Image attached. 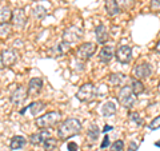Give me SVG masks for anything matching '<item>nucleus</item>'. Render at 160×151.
Instances as JSON below:
<instances>
[{"label":"nucleus","mask_w":160,"mask_h":151,"mask_svg":"<svg viewBox=\"0 0 160 151\" xmlns=\"http://www.w3.org/2000/svg\"><path fill=\"white\" fill-rule=\"evenodd\" d=\"M80 131H82V123H80L79 119H75V118L66 119L58 127V137L59 139L66 140L78 135Z\"/></svg>","instance_id":"nucleus-1"},{"label":"nucleus","mask_w":160,"mask_h":151,"mask_svg":"<svg viewBox=\"0 0 160 151\" xmlns=\"http://www.w3.org/2000/svg\"><path fill=\"white\" fill-rule=\"evenodd\" d=\"M60 118H62V114L58 111H49L47 114L42 115L36 119V126L39 128H51L56 124Z\"/></svg>","instance_id":"nucleus-2"},{"label":"nucleus","mask_w":160,"mask_h":151,"mask_svg":"<svg viewBox=\"0 0 160 151\" xmlns=\"http://www.w3.org/2000/svg\"><path fill=\"white\" fill-rule=\"evenodd\" d=\"M118 100H119V103L122 104L123 107L132 108L135 100H136V95L133 94L131 87H128V86H124V87L120 88L119 95H118Z\"/></svg>","instance_id":"nucleus-3"},{"label":"nucleus","mask_w":160,"mask_h":151,"mask_svg":"<svg viewBox=\"0 0 160 151\" xmlns=\"http://www.w3.org/2000/svg\"><path fill=\"white\" fill-rule=\"evenodd\" d=\"M96 96V87L92 83H86L79 88L76 92V98L80 102H91Z\"/></svg>","instance_id":"nucleus-4"},{"label":"nucleus","mask_w":160,"mask_h":151,"mask_svg":"<svg viewBox=\"0 0 160 151\" xmlns=\"http://www.w3.org/2000/svg\"><path fill=\"white\" fill-rule=\"evenodd\" d=\"M83 36V29L79 26H71L69 28H67L63 34V42H66L68 44L71 43H76L78 40H80V38Z\"/></svg>","instance_id":"nucleus-5"},{"label":"nucleus","mask_w":160,"mask_h":151,"mask_svg":"<svg viewBox=\"0 0 160 151\" xmlns=\"http://www.w3.org/2000/svg\"><path fill=\"white\" fill-rule=\"evenodd\" d=\"M96 52V44L95 43H84L76 49V56L80 60H88Z\"/></svg>","instance_id":"nucleus-6"},{"label":"nucleus","mask_w":160,"mask_h":151,"mask_svg":"<svg viewBox=\"0 0 160 151\" xmlns=\"http://www.w3.org/2000/svg\"><path fill=\"white\" fill-rule=\"evenodd\" d=\"M115 58L118 59L119 63L122 64H127L131 62L132 58V49L128 46H120L116 51H115Z\"/></svg>","instance_id":"nucleus-7"},{"label":"nucleus","mask_w":160,"mask_h":151,"mask_svg":"<svg viewBox=\"0 0 160 151\" xmlns=\"http://www.w3.org/2000/svg\"><path fill=\"white\" fill-rule=\"evenodd\" d=\"M11 20H12L13 27H16L18 29L23 28L27 24V15H26V12H24V9L18 8V9H15V11H12Z\"/></svg>","instance_id":"nucleus-8"},{"label":"nucleus","mask_w":160,"mask_h":151,"mask_svg":"<svg viewBox=\"0 0 160 151\" xmlns=\"http://www.w3.org/2000/svg\"><path fill=\"white\" fill-rule=\"evenodd\" d=\"M152 74V68L148 63H142V64H138L136 67L133 68V75H135V79L138 80H143V79H147L151 76Z\"/></svg>","instance_id":"nucleus-9"},{"label":"nucleus","mask_w":160,"mask_h":151,"mask_svg":"<svg viewBox=\"0 0 160 151\" xmlns=\"http://www.w3.org/2000/svg\"><path fill=\"white\" fill-rule=\"evenodd\" d=\"M42 87H43V80L40 78H32L27 86V95L28 96H36L42 91Z\"/></svg>","instance_id":"nucleus-10"},{"label":"nucleus","mask_w":160,"mask_h":151,"mask_svg":"<svg viewBox=\"0 0 160 151\" xmlns=\"http://www.w3.org/2000/svg\"><path fill=\"white\" fill-rule=\"evenodd\" d=\"M0 58H2L3 67H12L18 60V55L13 49H4L0 55Z\"/></svg>","instance_id":"nucleus-11"},{"label":"nucleus","mask_w":160,"mask_h":151,"mask_svg":"<svg viewBox=\"0 0 160 151\" xmlns=\"http://www.w3.org/2000/svg\"><path fill=\"white\" fill-rule=\"evenodd\" d=\"M26 98H27V88L19 86V87L13 91V94L11 95V103L15 106H19L26 100Z\"/></svg>","instance_id":"nucleus-12"},{"label":"nucleus","mask_w":160,"mask_h":151,"mask_svg":"<svg viewBox=\"0 0 160 151\" xmlns=\"http://www.w3.org/2000/svg\"><path fill=\"white\" fill-rule=\"evenodd\" d=\"M49 135H51V133H49L48 130H42V131H39L36 134H32L31 137H29V143H31L32 146L43 144L44 140L49 138Z\"/></svg>","instance_id":"nucleus-13"},{"label":"nucleus","mask_w":160,"mask_h":151,"mask_svg":"<svg viewBox=\"0 0 160 151\" xmlns=\"http://www.w3.org/2000/svg\"><path fill=\"white\" fill-rule=\"evenodd\" d=\"M115 56V48L113 46H104L99 52V59L102 63H109Z\"/></svg>","instance_id":"nucleus-14"},{"label":"nucleus","mask_w":160,"mask_h":151,"mask_svg":"<svg viewBox=\"0 0 160 151\" xmlns=\"http://www.w3.org/2000/svg\"><path fill=\"white\" fill-rule=\"evenodd\" d=\"M95 35H96V40L98 43L103 44L106 43L108 40V31L104 24H99V26H96V28H95Z\"/></svg>","instance_id":"nucleus-15"},{"label":"nucleus","mask_w":160,"mask_h":151,"mask_svg":"<svg viewBox=\"0 0 160 151\" xmlns=\"http://www.w3.org/2000/svg\"><path fill=\"white\" fill-rule=\"evenodd\" d=\"M69 49H71V46L66 42H62V43L56 44V46L52 48V54L55 55V56H63V55H66Z\"/></svg>","instance_id":"nucleus-16"},{"label":"nucleus","mask_w":160,"mask_h":151,"mask_svg":"<svg viewBox=\"0 0 160 151\" xmlns=\"http://www.w3.org/2000/svg\"><path fill=\"white\" fill-rule=\"evenodd\" d=\"M102 114L104 117H111V115L116 114V103L113 100H108L102 106Z\"/></svg>","instance_id":"nucleus-17"},{"label":"nucleus","mask_w":160,"mask_h":151,"mask_svg":"<svg viewBox=\"0 0 160 151\" xmlns=\"http://www.w3.org/2000/svg\"><path fill=\"white\" fill-rule=\"evenodd\" d=\"M106 11L109 16H116V15L120 12V8L118 6L116 0H106Z\"/></svg>","instance_id":"nucleus-18"},{"label":"nucleus","mask_w":160,"mask_h":151,"mask_svg":"<svg viewBox=\"0 0 160 151\" xmlns=\"http://www.w3.org/2000/svg\"><path fill=\"white\" fill-rule=\"evenodd\" d=\"M12 11L7 6H0V24H6L11 22Z\"/></svg>","instance_id":"nucleus-19"},{"label":"nucleus","mask_w":160,"mask_h":151,"mask_svg":"<svg viewBox=\"0 0 160 151\" xmlns=\"http://www.w3.org/2000/svg\"><path fill=\"white\" fill-rule=\"evenodd\" d=\"M26 138L22 137V135H16V137H13L11 140H9V147L12 150H19V148H23L24 144H26Z\"/></svg>","instance_id":"nucleus-20"},{"label":"nucleus","mask_w":160,"mask_h":151,"mask_svg":"<svg viewBox=\"0 0 160 151\" xmlns=\"http://www.w3.org/2000/svg\"><path fill=\"white\" fill-rule=\"evenodd\" d=\"M29 111H31V114L33 115V117H38V115L40 114V112H43L44 110H46V103H43V102H33V103H31L27 107Z\"/></svg>","instance_id":"nucleus-21"},{"label":"nucleus","mask_w":160,"mask_h":151,"mask_svg":"<svg viewBox=\"0 0 160 151\" xmlns=\"http://www.w3.org/2000/svg\"><path fill=\"white\" fill-rule=\"evenodd\" d=\"M99 135H100V130L96 124H91L89 126V128H88V131H87V137L89 139V142H96L98 138H99Z\"/></svg>","instance_id":"nucleus-22"},{"label":"nucleus","mask_w":160,"mask_h":151,"mask_svg":"<svg viewBox=\"0 0 160 151\" xmlns=\"http://www.w3.org/2000/svg\"><path fill=\"white\" fill-rule=\"evenodd\" d=\"M131 90L133 91L135 95L142 94V92L144 91V86H143V83H142V80H138V79L132 78V79H131Z\"/></svg>","instance_id":"nucleus-23"},{"label":"nucleus","mask_w":160,"mask_h":151,"mask_svg":"<svg viewBox=\"0 0 160 151\" xmlns=\"http://www.w3.org/2000/svg\"><path fill=\"white\" fill-rule=\"evenodd\" d=\"M56 146H58V139L51 138V137L43 142V147L46 151H52V150L56 148Z\"/></svg>","instance_id":"nucleus-24"},{"label":"nucleus","mask_w":160,"mask_h":151,"mask_svg":"<svg viewBox=\"0 0 160 151\" xmlns=\"http://www.w3.org/2000/svg\"><path fill=\"white\" fill-rule=\"evenodd\" d=\"M126 79V75H122V74H113V75H109L108 78V82L111 83L112 86H120L122 80Z\"/></svg>","instance_id":"nucleus-25"},{"label":"nucleus","mask_w":160,"mask_h":151,"mask_svg":"<svg viewBox=\"0 0 160 151\" xmlns=\"http://www.w3.org/2000/svg\"><path fill=\"white\" fill-rule=\"evenodd\" d=\"M47 15V11H46V8L44 7H36L33 9V16H35V19H42V18H44Z\"/></svg>","instance_id":"nucleus-26"},{"label":"nucleus","mask_w":160,"mask_h":151,"mask_svg":"<svg viewBox=\"0 0 160 151\" xmlns=\"http://www.w3.org/2000/svg\"><path fill=\"white\" fill-rule=\"evenodd\" d=\"M11 32V26L8 23L6 24H0V38H6Z\"/></svg>","instance_id":"nucleus-27"},{"label":"nucleus","mask_w":160,"mask_h":151,"mask_svg":"<svg viewBox=\"0 0 160 151\" xmlns=\"http://www.w3.org/2000/svg\"><path fill=\"white\" fill-rule=\"evenodd\" d=\"M124 142L123 140H115V142L109 146V151H123Z\"/></svg>","instance_id":"nucleus-28"},{"label":"nucleus","mask_w":160,"mask_h":151,"mask_svg":"<svg viewBox=\"0 0 160 151\" xmlns=\"http://www.w3.org/2000/svg\"><path fill=\"white\" fill-rule=\"evenodd\" d=\"M128 118H129V120L131 122H133V123H136L138 126H140L143 123V120H142V118H140V115H139V112H129V115H128Z\"/></svg>","instance_id":"nucleus-29"},{"label":"nucleus","mask_w":160,"mask_h":151,"mask_svg":"<svg viewBox=\"0 0 160 151\" xmlns=\"http://www.w3.org/2000/svg\"><path fill=\"white\" fill-rule=\"evenodd\" d=\"M116 3H118L119 8H120V6H122L123 8H126V9L133 6V0H116Z\"/></svg>","instance_id":"nucleus-30"},{"label":"nucleus","mask_w":160,"mask_h":151,"mask_svg":"<svg viewBox=\"0 0 160 151\" xmlns=\"http://www.w3.org/2000/svg\"><path fill=\"white\" fill-rule=\"evenodd\" d=\"M159 127H160V115H159L158 118H155L152 122L148 124V128L149 130H158Z\"/></svg>","instance_id":"nucleus-31"},{"label":"nucleus","mask_w":160,"mask_h":151,"mask_svg":"<svg viewBox=\"0 0 160 151\" xmlns=\"http://www.w3.org/2000/svg\"><path fill=\"white\" fill-rule=\"evenodd\" d=\"M151 9L159 11L160 9V0H151Z\"/></svg>","instance_id":"nucleus-32"},{"label":"nucleus","mask_w":160,"mask_h":151,"mask_svg":"<svg viewBox=\"0 0 160 151\" xmlns=\"http://www.w3.org/2000/svg\"><path fill=\"white\" fill-rule=\"evenodd\" d=\"M108 146H111V142H109V138H108V135H106L103 139V142L102 144H100V148H107Z\"/></svg>","instance_id":"nucleus-33"},{"label":"nucleus","mask_w":160,"mask_h":151,"mask_svg":"<svg viewBox=\"0 0 160 151\" xmlns=\"http://www.w3.org/2000/svg\"><path fill=\"white\" fill-rule=\"evenodd\" d=\"M67 147H68V151H78V148H79V147H78V144H76V143H73V142H69Z\"/></svg>","instance_id":"nucleus-34"},{"label":"nucleus","mask_w":160,"mask_h":151,"mask_svg":"<svg viewBox=\"0 0 160 151\" xmlns=\"http://www.w3.org/2000/svg\"><path fill=\"white\" fill-rule=\"evenodd\" d=\"M111 130H113V127L112 126H109V124H107V126H104V128L102 130L103 133H108V131H111Z\"/></svg>","instance_id":"nucleus-35"},{"label":"nucleus","mask_w":160,"mask_h":151,"mask_svg":"<svg viewBox=\"0 0 160 151\" xmlns=\"http://www.w3.org/2000/svg\"><path fill=\"white\" fill-rule=\"evenodd\" d=\"M136 148H138V143L133 144V142H132L131 146H129V150H128V151H136Z\"/></svg>","instance_id":"nucleus-36"},{"label":"nucleus","mask_w":160,"mask_h":151,"mask_svg":"<svg viewBox=\"0 0 160 151\" xmlns=\"http://www.w3.org/2000/svg\"><path fill=\"white\" fill-rule=\"evenodd\" d=\"M156 52H159V54H160V42L158 43V46H156Z\"/></svg>","instance_id":"nucleus-37"},{"label":"nucleus","mask_w":160,"mask_h":151,"mask_svg":"<svg viewBox=\"0 0 160 151\" xmlns=\"http://www.w3.org/2000/svg\"><path fill=\"white\" fill-rule=\"evenodd\" d=\"M3 68V63H2V58H0V70Z\"/></svg>","instance_id":"nucleus-38"},{"label":"nucleus","mask_w":160,"mask_h":151,"mask_svg":"<svg viewBox=\"0 0 160 151\" xmlns=\"http://www.w3.org/2000/svg\"><path fill=\"white\" fill-rule=\"evenodd\" d=\"M155 146H156V147H160V142H156V143H155Z\"/></svg>","instance_id":"nucleus-39"}]
</instances>
